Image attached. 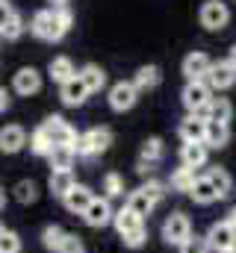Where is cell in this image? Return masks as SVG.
<instances>
[{
  "label": "cell",
  "mask_w": 236,
  "mask_h": 253,
  "mask_svg": "<svg viewBox=\"0 0 236 253\" xmlns=\"http://www.w3.org/2000/svg\"><path fill=\"white\" fill-rule=\"evenodd\" d=\"M74 159H77V150H74V147H65V144H62V147H54L51 156H48L51 171H71Z\"/></svg>",
  "instance_id": "26"
},
{
  "label": "cell",
  "mask_w": 236,
  "mask_h": 253,
  "mask_svg": "<svg viewBox=\"0 0 236 253\" xmlns=\"http://www.w3.org/2000/svg\"><path fill=\"white\" fill-rule=\"evenodd\" d=\"M12 191H15V200H18V203H33V200L39 197V186H36L33 180H21Z\"/></svg>",
  "instance_id": "34"
},
{
  "label": "cell",
  "mask_w": 236,
  "mask_h": 253,
  "mask_svg": "<svg viewBox=\"0 0 236 253\" xmlns=\"http://www.w3.org/2000/svg\"><path fill=\"white\" fill-rule=\"evenodd\" d=\"M189 197L195 200V203H201V206H207V203H213V200H219V191L213 189V183H210V177L204 174V177H198L195 180V186L189 191Z\"/></svg>",
  "instance_id": "24"
},
{
  "label": "cell",
  "mask_w": 236,
  "mask_h": 253,
  "mask_svg": "<svg viewBox=\"0 0 236 253\" xmlns=\"http://www.w3.org/2000/svg\"><path fill=\"white\" fill-rule=\"evenodd\" d=\"M42 129H45V135L54 141V147H62V144H65V147H74V144H77V138H80V135H77V129L68 124L62 115H51V118L42 124Z\"/></svg>",
  "instance_id": "4"
},
{
  "label": "cell",
  "mask_w": 236,
  "mask_h": 253,
  "mask_svg": "<svg viewBox=\"0 0 236 253\" xmlns=\"http://www.w3.org/2000/svg\"><path fill=\"white\" fill-rule=\"evenodd\" d=\"M136 97H139V88H136L133 80H121V83H116V85L110 88V106H113L116 112H127V109H133Z\"/></svg>",
  "instance_id": "8"
},
{
  "label": "cell",
  "mask_w": 236,
  "mask_h": 253,
  "mask_svg": "<svg viewBox=\"0 0 236 253\" xmlns=\"http://www.w3.org/2000/svg\"><path fill=\"white\" fill-rule=\"evenodd\" d=\"M0 109H3V112L9 109V91H6V88L0 91Z\"/></svg>",
  "instance_id": "40"
},
{
  "label": "cell",
  "mask_w": 236,
  "mask_h": 253,
  "mask_svg": "<svg viewBox=\"0 0 236 253\" xmlns=\"http://www.w3.org/2000/svg\"><path fill=\"white\" fill-rule=\"evenodd\" d=\"M160 80H163V74H160V68H157V65H142V68L136 71V77H133V83H136V88H139V91L157 88V85H160Z\"/></svg>",
  "instance_id": "25"
},
{
  "label": "cell",
  "mask_w": 236,
  "mask_h": 253,
  "mask_svg": "<svg viewBox=\"0 0 236 253\" xmlns=\"http://www.w3.org/2000/svg\"><path fill=\"white\" fill-rule=\"evenodd\" d=\"M213 65H216V62H213L207 53L195 50V53H189V56L183 59V74H186V80H189V83H204V80L210 77Z\"/></svg>",
  "instance_id": "9"
},
{
  "label": "cell",
  "mask_w": 236,
  "mask_h": 253,
  "mask_svg": "<svg viewBox=\"0 0 236 253\" xmlns=\"http://www.w3.org/2000/svg\"><path fill=\"white\" fill-rule=\"evenodd\" d=\"M163 239H166V245H177V248H183V245L192 239V224H189V218H186L183 212H172V215L166 218V224H163Z\"/></svg>",
  "instance_id": "5"
},
{
  "label": "cell",
  "mask_w": 236,
  "mask_h": 253,
  "mask_svg": "<svg viewBox=\"0 0 236 253\" xmlns=\"http://www.w3.org/2000/svg\"><path fill=\"white\" fill-rule=\"evenodd\" d=\"M124 206H127V209H133L136 215H142V218H145V215H151V212H154L157 200H154L151 194H145V189L139 186L136 191H130V194H127V203H124Z\"/></svg>",
  "instance_id": "21"
},
{
  "label": "cell",
  "mask_w": 236,
  "mask_h": 253,
  "mask_svg": "<svg viewBox=\"0 0 236 253\" xmlns=\"http://www.w3.org/2000/svg\"><path fill=\"white\" fill-rule=\"evenodd\" d=\"M77 77V71H74V62L68 59V56H57L54 62H51V80L59 83V85H65L68 80H74Z\"/></svg>",
  "instance_id": "28"
},
{
  "label": "cell",
  "mask_w": 236,
  "mask_h": 253,
  "mask_svg": "<svg viewBox=\"0 0 236 253\" xmlns=\"http://www.w3.org/2000/svg\"><path fill=\"white\" fill-rule=\"evenodd\" d=\"M207 83H210V88L213 91H225V88H231L236 83V65L231 59H222V62L213 65V71H210V77H207Z\"/></svg>",
  "instance_id": "12"
},
{
  "label": "cell",
  "mask_w": 236,
  "mask_h": 253,
  "mask_svg": "<svg viewBox=\"0 0 236 253\" xmlns=\"http://www.w3.org/2000/svg\"><path fill=\"white\" fill-rule=\"evenodd\" d=\"M231 115H234V106H231V100L228 97H213L210 100V106H207V121H231Z\"/></svg>",
  "instance_id": "29"
},
{
  "label": "cell",
  "mask_w": 236,
  "mask_h": 253,
  "mask_svg": "<svg viewBox=\"0 0 236 253\" xmlns=\"http://www.w3.org/2000/svg\"><path fill=\"white\" fill-rule=\"evenodd\" d=\"M180 138L183 141H204L207 138V121L198 115H186L180 121Z\"/></svg>",
  "instance_id": "20"
},
{
  "label": "cell",
  "mask_w": 236,
  "mask_h": 253,
  "mask_svg": "<svg viewBox=\"0 0 236 253\" xmlns=\"http://www.w3.org/2000/svg\"><path fill=\"white\" fill-rule=\"evenodd\" d=\"M30 150H33L36 156H51V150H54V141L45 135V129H42V126L30 135Z\"/></svg>",
  "instance_id": "32"
},
{
  "label": "cell",
  "mask_w": 236,
  "mask_h": 253,
  "mask_svg": "<svg viewBox=\"0 0 236 253\" xmlns=\"http://www.w3.org/2000/svg\"><path fill=\"white\" fill-rule=\"evenodd\" d=\"M77 74H80V80L89 85V91H92V94H95V91H101V88L107 85V74H104V68H98V65H83Z\"/></svg>",
  "instance_id": "27"
},
{
  "label": "cell",
  "mask_w": 236,
  "mask_h": 253,
  "mask_svg": "<svg viewBox=\"0 0 236 253\" xmlns=\"http://www.w3.org/2000/svg\"><path fill=\"white\" fill-rule=\"evenodd\" d=\"M62 239H65V230L57 227V224H51V227L42 230V242H45L48 251H59V248H62Z\"/></svg>",
  "instance_id": "33"
},
{
  "label": "cell",
  "mask_w": 236,
  "mask_h": 253,
  "mask_svg": "<svg viewBox=\"0 0 236 253\" xmlns=\"http://www.w3.org/2000/svg\"><path fill=\"white\" fill-rule=\"evenodd\" d=\"M62 203H65L68 212H74V215H86V209L95 203V194H92L89 186H80V183H77L74 189L62 197Z\"/></svg>",
  "instance_id": "14"
},
{
  "label": "cell",
  "mask_w": 236,
  "mask_h": 253,
  "mask_svg": "<svg viewBox=\"0 0 236 253\" xmlns=\"http://www.w3.org/2000/svg\"><path fill=\"white\" fill-rule=\"evenodd\" d=\"M83 221H86L89 227H107L110 221H116V212L110 209V200H107V197H95V203L86 209Z\"/></svg>",
  "instance_id": "16"
},
{
  "label": "cell",
  "mask_w": 236,
  "mask_h": 253,
  "mask_svg": "<svg viewBox=\"0 0 236 253\" xmlns=\"http://www.w3.org/2000/svg\"><path fill=\"white\" fill-rule=\"evenodd\" d=\"M207 242L216 251H231V248H236V227L228 221H216L207 233Z\"/></svg>",
  "instance_id": "10"
},
{
  "label": "cell",
  "mask_w": 236,
  "mask_h": 253,
  "mask_svg": "<svg viewBox=\"0 0 236 253\" xmlns=\"http://www.w3.org/2000/svg\"><path fill=\"white\" fill-rule=\"evenodd\" d=\"M195 180H198V177H195V171L183 165V168H177L175 174H172V183H169V186H172L175 191H186V194H189L192 186H195Z\"/></svg>",
  "instance_id": "30"
},
{
  "label": "cell",
  "mask_w": 236,
  "mask_h": 253,
  "mask_svg": "<svg viewBox=\"0 0 236 253\" xmlns=\"http://www.w3.org/2000/svg\"><path fill=\"white\" fill-rule=\"evenodd\" d=\"M207 177H210L213 189L219 191V200L231 194V186H234V183H231V174H228V171H222V168H210V171H207Z\"/></svg>",
  "instance_id": "31"
},
{
  "label": "cell",
  "mask_w": 236,
  "mask_h": 253,
  "mask_svg": "<svg viewBox=\"0 0 236 253\" xmlns=\"http://www.w3.org/2000/svg\"><path fill=\"white\" fill-rule=\"evenodd\" d=\"M12 85H15V91H18V94L30 97V94H36V91L42 88V74H39L33 65H30V68H21V71H15Z\"/></svg>",
  "instance_id": "15"
},
{
  "label": "cell",
  "mask_w": 236,
  "mask_h": 253,
  "mask_svg": "<svg viewBox=\"0 0 236 253\" xmlns=\"http://www.w3.org/2000/svg\"><path fill=\"white\" fill-rule=\"evenodd\" d=\"M0 12H3V18H0V36H3L6 42H15V39L24 33V18L9 6V0L0 3Z\"/></svg>",
  "instance_id": "11"
},
{
  "label": "cell",
  "mask_w": 236,
  "mask_h": 253,
  "mask_svg": "<svg viewBox=\"0 0 236 253\" xmlns=\"http://www.w3.org/2000/svg\"><path fill=\"white\" fill-rule=\"evenodd\" d=\"M116 230L118 236L124 239V245L127 248H142L145 245V239H148V230H145V218L142 215H136L133 209H127V206H121L116 212Z\"/></svg>",
  "instance_id": "2"
},
{
  "label": "cell",
  "mask_w": 236,
  "mask_h": 253,
  "mask_svg": "<svg viewBox=\"0 0 236 253\" xmlns=\"http://www.w3.org/2000/svg\"><path fill=\"white\" fill-rule=\"evenodd\" d=\"M207 253H228V251H216V248H210V251H207Z\"/></svg>",
  "instance_id": "43"
},
{
  "label": "cell",
  "mask_w": 236,
  "mask_h": 253,
  "mask_svg": "<svg viewBox=\"0 0 236 253\" xmlns=\"http://www.w3.org/2000/svg\"><path fill=\"white\" fill-rule=\"evenodd\" d=\"M77 186L74 180V171H51V180H48V189L54 197H65L68 191Z\"/></svg>",
  "instance_id": "22"
},
{
  "label": "cell",
  "mask_w": 236,
  "mask_h": 253,
  "mask_svg": "<svg viewBox=\"0 0 236 253\" xmlns=\"http://www.w3.org/2000/svg\"><path fill=\"white\" fill-rule=\"evenodd\" d=\"M228 138H231V129H228L225 121H207V138H204V144H207V147L219 150V147H225V144H228Z\"/></svg>",
  "instance_id": "23"
},
{
  "label": "cell",
  "mask_w": 236,
  "mask_h": 253,
  "mask_svg": "<svg viewBox=\"0 0 236 253\" xmlns=\"http://www.w3.org/2000/svg\"><path fill=\"white\" fill-rule=\"evenodd\" d=\"M210 251V242H207V236L201 239V236H192L183 248H180V253H207Z\"/></svg>",
  "instance_id": "38"
},
{
  "label": "cell",
  "mask_w": 236,
  "mask_h": 253,
  "mask_svg": "<svg viewBox=\"0 0 236 253\" xmlns=\"http://www.w3.org/2000/svg\"><path fill=\"white\" fill-rule=\"evenodd\" d=\"M0 253H21V239H18V233H12V230L3 227V233H0Z\"/></svg>",
  "instance_id": "35"
},
{
  "label": "cell",
  "mask_w": 236,
  "mask_h": 253,
  "mask_svg": "<svg viewBox=\"0 0 236 253\" xmlns=\"http://www.w3.org/2000/svg\"><path fill=\"white\" fill-rule=\"evenodd\" d=\"M24 144H27L24 126H18V124L3 126V132H0V150H3V153H18Z\"/></svg>",
  "instance_id": "18"
},
{
  "label": "cell",
  "mask_w": 236,
  "mask_h": 253,
  "mask_svg": "<svg viewBox=\"0 0 236 253\" xmlns=\"http://www.w3.org/2000/svg\"><path fill=\"white\" fill-rule=\"evenodd\" d=\"M163 153H166L163 138H148V141L142 144V153H139V174H145L154 162H160V159H163Z\"/></svg>",
  "instance_id": "19"
},
{
  "label": "cell",
  "mask_w": 236,
  "mask_h": 253,
  "mask_svg": "<svg viewBox=\"0 0 236 253\" xmlns=\"http://www.w3.org/2000/svg\"><path fill=\"white\" fill-rule=\"evenodd\" d=\"M231 62L236 65V44H234V47H231Z\"/></svg>",
  "instance_id": "41"
},
{
  "label": "cell",
  "mask_w": 236,
  "mask_h": 253,
  "mask_svg": "<svg viewBox=\"0 0 236 253\" xmlns=\"http://www.w3.org/2000/svg\"><path fill=\"white\" fill-rule=\"evenodd\" d=\"M104 194H107V197L124 194V180H121L118 174H107V177H104Z\"/></svg>",
  "instance_id": "36"
},
{
  "label": "cell",
  "mask_w": 236,
  "mask_h": 253,
  "mask_svg": "<svg viewBox=\"0 0 236 253\" xmlns=\"http://www.w3.org/2000/svg\"><path fill=\"white\" fill-rule=\"evenodd\" d=\"M89 94H92V91H89V85L80 80V74H77L74 80H68L65 85H59V100H62L65 106H83Z\"/></svg>",
  "instance_id": "13"
},
{
  "label": "cell",
  "mask_w": 236,
  "mask_h": 253,
  "mask_svg": "<svg viewBox=\"0 0 236 253\" xmlns=\"http://www.w3.org/2000/svg\"><path fill=\"white\" fill-rule=\"evenodd\" d=\"M51 3H57V6H65V3H68V0H51Z\"/></svg>",
  "instance_id": "42"
},
{
  "label": "cell",
  "mask_w": 236,
  "mask_h": 253,
  "mask_svg": "<svg viewBox=\"0 0 236 253\" xmlns=\"http://www.w3.org/2000/svg\"><path fill=\"white\" fill-rule=\"evenodd\" d=\"M71 9L68 6H51V9H39L30 21V33L42 42H59L68 30H71Z\"/></svg>",
  "instance_id": "1"
},
{
  "label": "cell",
  "mask_w": 236,
  "mask_h": 253,
  "mask_svg": "<svg viewBox=\"0 0 236 253\" xmlns=\"http://www.w3.org/2000/svg\"><path fill=\"white\" fill-rule=\"evenodd\" d=\"M110 144H113V132H110L107 126H92V129L80 132L74 150H77L80 159H92V156H101Z\"/></svg>",
  "instance_id": "3"
},
{
  "label": "cell",
  "mask_w": 236,
  "mask_h": 253,
  "mask_svg": "<svg viewBox=\"0 0 236 253\" xmlns=\"http://www.w3.org/2000/svg\"><path fill=\"white\" fill-rule=\"evenodd\" d=\"M183 106L189 109V115H198L204 106H210V100H213V88H210V83L204 80V83H186V88H183Z\"/></svg>",
  "instance_id": "6"
},
{
  "label": "cell",
  "mask_w": 236,
  "mask_h": 253,
  "mask_svg": "<svg viewBox=\"0 0 236 253\" xmlns=\"http://www.w3.org/2000/svg\"><path fill=\"white\" fill-rule=\"evenodd\" d=\"M142 189H145V194H151V197H154L157 203H160V200L166 197V186H163V183H157V180H148V183H145Z\"/></svg>",
  "instance_id": "39"
},
{
  "label": "cell",
  "mask_w": 236,
  "mask_h": 253,
  "mask_svg": "<svg viewBox=\"0 0 236 253\" xmlns=\"http://www.w3.org/2000/svg\"><path fill=\"white\" fill-rule=\"evenodd\" d=\"M57 253H83V239H80L77 233H65L62 248H59Z\"/></svg>",
  "instance_id": "37"
},
{
  "label": "cell",
  "mask_w": 236,
  "mask_h": 253,
  "mask_svg": "<svg viewBox=\"0 0 236 253\" xmlns=\"http://www.w3.org/2000/svg\"><path fill=\"white\" fill-rule=\"evenodd\" d=\"M207 144L204 141H183V150H180V162L186 165V168H201L204 162H207Z\"/></svg>",
  "instance_id": "17"
},
{
  "label": "cell",
  "mask_w": 236,
  "mask_h": 253,
  "mask_svg": "<svg viewBox=\"0 0 236 253\" xmlns=\"http://www.w3.org/2000/svg\"><path fill=\"white\" fill-rule=\"evenodd\" d=\"M201 27L204 30H222V27H228V21H231V9H228V3H222V0H207L204 6H201Z\"/></svg>",
  "instance_id": "7"
},
{
  "label": "cell",
  "mask_w": 236,
  "mask_h": 253,
  "mask_svg": "<svg viewBox=\"0 0 236 253\" xmlns=\"http://www.w3.org/2000/svg\"><path fill=\"white\" fill-rule=\"evenodd\" d=\"M228 253H236V248H231V251H228Z\"/></svg>",
  "instance_id": "44"
}]
</instances>
